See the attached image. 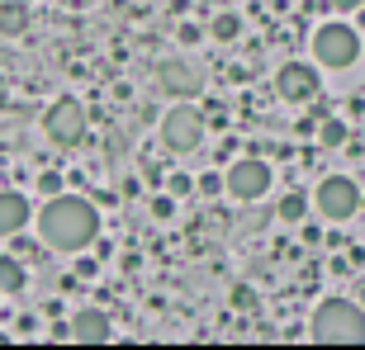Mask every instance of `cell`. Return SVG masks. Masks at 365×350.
Listing matches in <instances>:
<instances>
[{
    "mask_svg": "<svg viewBox=\"0 0 365 350\" xmlns=\"http://www.w3.org/2000/svg\"><path fill=\"white\" fill-rule=\"evenodd\" d=\"M95 232H100V213H95L86 199H76V194H53V199L43 203L38 237L53 246V251H81V246L95 242Z\"/></svg>",
    "mask_w": 365,
    "mask_h": 350,
    "instance_id": "cell-1",
    "label": "cell"
},
{
    "mask_svg": "<svg viewBox=\"0 0 365 350\" xmlns=\"http://www.w3.org/2000/svg\"><path fill=\"white\" fill-rule=\"evenodd\" d=\"M166 189H171V194H190V189H195V180H190V175H171V180H166Z\"/></svg>",
    "mask_w": 365,
    "mask_h": 350,
    "instance_id": "cell-20",
    "label": "cell"
},
{
    "mask_svg": "<svg viewBox=\"0 0 365 350\" xmlns=\"http://www.w3.org/2000/svg\"><path fill=\"white\" fill-rule=\"evenodd\" d=\"M38 185H43V189H48V194H57V189H62V180H57V175H53V171H48V175H43V180H38Z\"/></svg>",
    "mask_w": 365,
    "mask_h": 350,
    "instance_id": "cell-21",
    "label": "cell"
},
{
    "mask_svg": "<svg viewBox=\"0 0 365 350\" xmlns=\"http://www.w3.org/2000/svg\"><path fill=\"white\" fill-rule=\"evenodd\" d=\"M162 142L171 152H195L204 142V114L185 100H176V109H166L162 119Z\"/></svg>",
    "mask_w": 365,
    "mask_h": 350,
    "instance_id": "cell-5",
    "label": "cell"
},
{
    "mask_svg": "<svg viewBox=\"0 0 365 350\" xmlns=\"http://www.w3.org/2000/svg\"><path fill=\"white\" fill-rule=\"evenodd\" d=\"M361 5H365V0H332V10H341V14H346V10H361Z\"/></svg>",
    "mask_w": 365,
    "mask_h": 350,
    "instance_id": "cell-22",
    "label": "cell"
},
{
    "mask_svg": "<svg viewBox=\"0 0 365 350\" xmlns=\"http://www.w3.org/2000/svg\"><path fill=\"white\" fill-rule=\"evenodd\" d=\"M309 336L323 346H361L365 341V308L351 298H323L309 317Z\"/></svg>",
    "mask_w": 365,
    "mask_h": 350,
    "instance_id": "cell-2",
    "label": "cell"
},
{
    "mask_svg": "<svg viewBox=\"0 0 365 350\" xmlns=\"http://www.w3.org/2000/svg\"><path fill=\"white\" fill-rule=\"evenodd\" d=\"M29 284V270L19 265V256H0V294H19Z\"/></svg>",
    "mask_w": 365,
    "mask_h": 350,
    "instance_id": "cell-13",
    "label": "cell"
},
{
    "mask_svg": "<svg viewBox=\"0 0 365 350\" xmlns=\"http://www.w3.org/2000/svg\"><path fill=\"white\" fill-rule=\"evenodd\" d=\"M232 308H237V312L257 308V294H252V289H247V284H237V289H232Z\"/></svg>",
    "mask_w": 365,
    "mask_h": 350,
    "instance_id": "cell-18",
    "label": "cell"
},
{
    "mask_svg": "<svg viewBox=\"0 0 365 350\" xmlns=\"http://www.w3.org/2000/svg\"><path fill=\"white\" fill-rule=\"evenodd\" d=\"M356 303H361V308H365V280H361V289H356Z\"/></svg>",
    "mask_w": 365,
    "mask_h": 350,
    "instance_id": "cell-23",
    "label": "cell"
},
{
    "mask_svg": "<svg viewBox=\"0 0 365 350\" xmlns=\"http://www.w3.org/2000/svg\"><path fill=\"white\" fill-rule=\"evenodd\" d=\"M209 33H214L218 43H232V38H237V33H242V19H237V14H218V19H214V28H209Z\"/></svg>",
    "mask_w": 365,
    "mask_h": 350,
    "instance_id": "cell-14",
    "label": "cell"
},
{
    "mask_svg": "<svg viewBox=\"0 0 365 350\" xmlns=\"http://www.w3.org/2000/svg\"><path fill=\"white\" fill-rule=\"evenodd\" d=\"M266 189H271V166H266V161L247 157V161L228 166V194H232V199L252 203V199H261Z\"/></svg>",
    "mask_w": 365,
    "mask_h": 350,
    "instance_id": "cell-7",
    "label": "cell"
},
{
    "mask_svg": "<svg viewBox=\"0 0 365 350\" xmlns=\"http://www.w3.org/2000/svg\"><path fill=\"white\" fill-rule=\"evenodd\" d=\"M356 57H361V33H356L351 24L332 19V24L313 28V62H318V67L341 71V67H351Z\"/></svg>",
    "mask_w": 365,
    "mask_h": 350,
    "instance_id": "cell-3",
    "label": "cell"
},
{
    "mask_svg": "<svg viewBox=\"0 0 365 350\" xmlns=\"http://www.w3.org/2000/svg\"><path fill=\"white\" fill-rule=\"evenodd\" d=\"M43 133L53 137L57 147H76L86 137V109L76 100H53L48 114H43Z\"/></svg>",
    "mask_w": 365,
    "mask_h": 350,
    "instance_id": "cell-6",
    "label": "cell"
},
{
    "mask_svg": "<svg viewBox=\"0 0 365 350\" xmlns=\"http://www.w3.org/2000/svg\"><path fill=\"white\" fill-rule=\"evenodd\" d=\"M67 341H81V346H100V341H109V317L100 308L76 312L71 327H67Z\"/></svg>",
    "mask_w": 365,
    "mask_h": 350,
    "instance_id": "cell-10",
    "label": "cell"
},
{
    "mask_svg": "<svg viewBox=\"0 0 365 350\" xmlns=\"http://www.w3.org/2000/svg\"><path fill=\"white\" fill-rule=\"evenodd\" d=\"M318 71L309 67V62H284L280 76H275V90H280V100H289V105H304V100H313L318 95Z\"/></svg>",
    "mask_w": 365,
    "mask_h": 350,
    "instance_id": "cell-8",
    "label": "cell"
},
{
    "mask_svg": "<svg viewBox=\"0 0 365 350\" xmlns=\"http://www.w3.org/2000/svg\"><path fill=\"white\" fill-rule=\"evenodd\" d=\"M318 137H323V147H341V142H346V123H341V119H327Z\"/></svg>",
    "mask_w": 365,
    "mask_h": 350,
    "instance_id": "cell-16",
    "label": "cell"
},
{
    "mask_svg": "<svg viewBox=\"0 0 365 350\" xmlns=\"http://www.w3.org/2000/svg\"><path fill=\"white\" fill-rule=\"evenodd\" d=\"M29 223V199L14 189H0V237H19Z\"/></svg>",
    "mask_w": 365,
    "mask_h": 350,
    "instance_id": "cell-11",
    "label": "cell"
},
{
    "mask_svg": "<svg viewBox=\"0 0 365 350\" xmlns=\"http://www.w3.org/2000/svg\"><path fill=\"white\" fill-rule=\"evenodd\" d=\"M304 208H309V199H304V194H284V199H280V223H299V218H304Z\"/></svg>",
    "mask_w": 365,
    "mask_h": 350,
    "instance_id": "cell-15",
    "label": "cell"
},
{
    "mask_svg": "<svg viewBox=\"0 0 365 350\" xmlns=\"http://www.w3.org/2000/svg\"><path fill=\"white\" fill-rule=\"evenodd\" d=\"M24 28H29L24 0H0V33H5V38H19Z\"/></svg>",
    "mask_w": 365,
    "mask_h": 350,
    "instance_id": "cell-12",
    "label": "cell"
},
{
    "mask_svg": "<svg viewBox=\"0 0 365 350\" xmlns=\"http://www.w3.org/2000/svg\"><path fill=\"white\" fill-rule=\"evenodd\" d=\"M195 189H200V194H209V199H214V194H223V189H228V175H200V180H195Z\"/></svg>",
    "mask_w": 365,
    "mask_h": 350,
    "instance_id": "cell-17",
    "label": "cell"
},
{
    "mask_svg": "<svg viewBox=\"0 0 365 350\" xmlns=\"http://www.w3.org/2000/svg\"><path fill=\"white\" fill-rule=\"evenodd\" d=\"M176 38L185 43V48H195V43L204 38V28H200V24H180V28H176Z\"/></svg>",
    "mask_w": 365,
    "mask_h": 350,
    "instance_id": "cell-19",
    "label": "cell"
},
{
    "mask_svg": "<svg viewBox=\"0 0 365 350\" xmlns=\"http://www.w3.org/2000/svg\"><path fill=\"white\" fill-rule=\"evenodd\" d=\"M157 81H162V90H166V95H176V100H190V95H200L204 76L190 67V62H180V57H166L162 67H157Z\"/></svg>",
    "mask_w": 365,
    "mask_h": 350,
    "instance_id": "cell-9",
    "label": "cell"
},
{
    "mask_svg": "<svg viewBox=\"0 0 365 350\" xmlns=\"http://www.w3.org/2000/svg\"><path fill=\"white\" fill-rule=\"evenodd\" d=\"M313 203H318V213L327 223H346L361 208V185H356L351 175H327L323 185H318V194H313Z\"/></svg>",
    "mask_w": 365,
    "mask_h": 350,
    "instance_id": "cell-4",
    "label": "cell"
}]
</instances>
